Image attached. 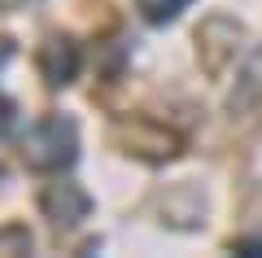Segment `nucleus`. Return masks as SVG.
<instances>
[{
  "label": "nucleus",
  "mask_w": 262,
  "mask_h": 258,
  "mask_svg": "<svg viewBox=\"0 0 262 258\" xmlns=\"http://www.w3.org/2000/svg\"><path fill=\"white\" fill-rule=\"evenodd\" d=\"M79 157V127L70 114H48L22 136V162L31 171H66Z\"/></svg>",
  "instance_id": "1"
},
{
  "label": "nucleus",
  "mask_w": 262,
  "mask_h": 258,
  "mask_svg": "<svg viewBox=\"0 0 262 258\" xmlns=\"http://www.w3.org/2000/svg\"><path fill=\"white\" fill-rule=\"evenodd\" d=\"M110 136L127 157H140V162H153V166L170 162L179 153V136L166 131L162 123H153V118H118Z\"/></svg>",
  "instance_id": "2"
},
{
  "label": "nucleus",
  "mask_w": 262,
  "mask_h": 258,
  "mask_svg": "<svg viewBox=\"0 0 262 258\" xmlns=\"http://www.w3.org/2000/svg\"><path fill=\"white\" fill-rule=\"evenodd\" d=\"M241 35H245L241 22L227 18V27H223V13L206 18V27L196 31V57H201V66H206L210 74H223L227 66H232V57H236V44H241Z\"/></svg>",
  "instance_id": "3"
},
{
  "label": "nucleus",
  "mask_w": 262,
  "mask_h": 258,
  "mask_svg": "<svg viewBox=\"0 0 262 258\" xmlns=\"http://www.w3.org/2000/svg\"><path fill=\"white\" fill-rule=\"evenodd\" d=\"M39 210H44V219L57 223V228H75V223H83L88 214H92V197L79 184H70V180H57V184H48L44 193H39Z\"/></svg>",
  "instance_id": "4"
},
{
  "label": "nucleus",
  "mask_w": 262,
  "mask_h": 258,
  "mask_svg": "<svg viewBox=\"0 0 262 258\" xmlns=\"http://www.w3.org/2000/svg\"><path fill=\"white\" fill-rule=\"evenodd\" d=\"M79 44L70 35H48L44 44H39V53H35V70H39V79L48 83V88H66V83H75V74H79Z\"/></svg>",
  "instance_id": "5"
},
{
  "label": "nucleus",
  "mask_w": 262,
  "mask_h": 258,
  "mask_svg": "<svg viewBox=\"0 0 262 258\" xmlns=\"http://www.w3.org/2000/svg\"><path fill=\"white\" fill-rule=\"evenodd\" d=\"M227 110L232 114H258L262 110V44L245 57L232 92H227Z\"/></svg>",
  "instance_id": "6"
},
{
  "label": "nucleus",
  "mask_w": 262,
  "mask_h": 258,
  "mask_svg": "<svg viewBox=\"0 0 262 258\" xmlns=\"http://www.w3.org/2000/svg\"><path fill=\"white\" fill-rule=\"evenodd\" d=\"M201 214H206V197L196 184H179L175 193L162 197V223H170V228H196Z\"/></svg>",
  "instance_id": "7"
},
{
  "label": "nucleus",
  "mask_w": 262,
  "mask_h": 258,
  "mask_svg": "<svg viewBox=\"0 0 262 258\" xmlns=\"http://www.w3.org/2000/svg\"><path fill=\"white\" fill-rule=\"evenodd\" d=\"M136 5H140V13H144L149 27H166V22H175L179 13L188 9V0H136Z\"/></svg>",
  "instance_id": "8"
},
{
  "label": "nucleus",
  "mask_w": 262,
  "mask_h": 258,
  "mask_svg": "<svg viewBox=\"0 0 262 258\" xmlns=\"http://www.w3.org/2000/svg\"><path fill=\"white\" fill-rule=\"evenodd\" d=\"M9 249H22V254H27L31 249V232L27 228H5L0 232V254H9Z\"/></svg>",
  "instance_id": "9"
},
{
  "label": "nucleus",
  "mask_w": 262,
  "mask_h": 258,
  "mask_svg": "<svg viewBox=\"0 0 262 258\" xmlns=\"http://www.w3.org/2000/svg\"><path fill=\"white\" fill-rule=\"evenodd\" d=\"M13 127H18V105H13V101H0V140L9 136Z\"/></svg>",
  "instance_id": "10"
}]
</instances>
